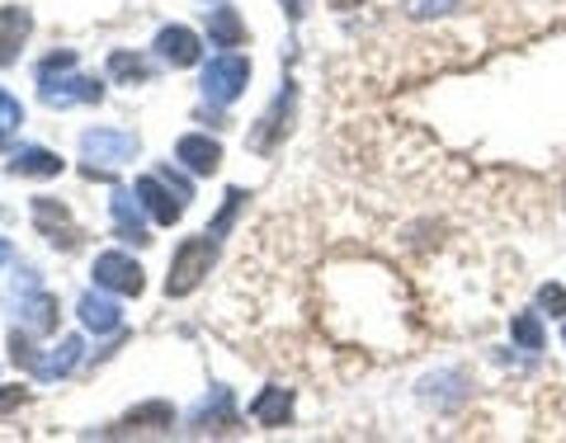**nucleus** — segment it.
Here are the masks:
<instances>
[{"mask_svg": "<svg viewBox=\"0 0 566 443\" xmlns=\"http://www.w3.org/2000/svg\"><path fill=\"white\" fill-rule=\"evenodd\" d=\"M76 71V52H57L39 66V91L43 104L52 109H66V104H99L104 99V85L95 76H71Z\"/></svg>", "mask_w": 566, "mask_h": 443, "instance_id": "f257e3e1", "label": "nucleus"}, {"mask_svg": "<svg viewBox=\"0 0 566 443\" xmlns=\"http://www.w3.org/2000/svg\"><path fill=\"white\" fill-rule=\"evenodd\" d=\"M81 156H85V175H99V180H109L118 166H128L137 156V137L133 133H118V128H95L81 137Z\"/></svg>", "mask_w": 566, "mask_h": 443, "instance_id": "f03ea898", "label": "nucleus"}, {"mask_svg": "<svg viewBox=\"0 0 566 443\" xmlns=\"http://www.w3.org/2000/svg\"><path fill=\"white\" fill-rule=\"evenodd\" d=\"M212 245H218V241H212L208 232L180 241V251H175V260H170V278H166V293H170V297H189V293L208 278L212 255H218Z\"/></svg>", "mask_w": 566, "mask_h": 443, "instance_id": "7ed1b4c3", "label": "nucleus"}, {"mask_svg": "<svg viewBox=\"0 0 566 443\" xmlns=\"http://www.w3.org/2000/svg\"><path fill=\"white\" fill-rule=\"evenodd\" d=\"M245 81H251V62L241 52H222V57H212L203 66V95L212 104H232L245 91Z\"/></svg>", "mask_w": 566, "mask_h": 443, "instance_id": "20e7f679", "label": "nucleus"}, {"mask_svg": "<svg viewBox=\"0 0 566 443\" xmlns=\"http://www.w3.org/2000/svg\"><path fill=\"white\" fill-rule=\"evenodd\" d=\"M137 199H142V208L151 212V222H161V226H175L185 218V199L175 189H166L161 175H142V180H137Z\"/></svg>", "mask_w": 566, "mask_h": 443, "instance_id": "39448f33", "label": "nucleus"}, {"mask_svg": "<svg viewBox=\"0 0 566 443\" xmlns=\"http://www.w3.org/2000/svg\"><path fill=\"white\" fill-rule=\"evenodd\" d=\"M95 283L99 288H109V293H123V297H137L142 293V270L128 260V255H118V251H104L95 260Z\"/></svg>", "mask_w": 566, "mask_h": 443, "instance_id": "423d86ee", "label": "nucleus"}, {"mask_svg": "<svg viewBox=\"0 0 566 443\" xmlns=\"http://www.w3.org/2000/svg\"><path fill=\"white\" fill-rule=\"evenodd\" d=\"M33 222H39L43 236H52L57 245H66V251L81 241V226L71 222V212H66L57 199H33Z\"/></svg>", "mask_w": 566, "mask_h": 443, "instance_id": "0eeeda50", "label": "nucleus"}, {"mask_svg": "<svg viewBox=\"0 0 566 443\" xmlns=\"http://www.w3.org/2000/svg\"><path fill=\"white\" fill-rule=\"evenodd\" d=\"M199 33H189L185 24H166L161 33H156V57L170 62V66H193L199 62Z\"/></svg>", "mask_w": 566, "mask_h": 443, "instance_id": "6e6552de", "label": "nucleus"}, {"mask_svg": "<svg viewBox=\"0 0 566 443\" xmlns=\"http://www.w3.org/2000/svg\"><path fill=\"white\" fill-rule=\"evenodd\" d=\"M109 212H114V226H118V236L123 241H133V245H147V222H142V199L133 189H114V199H109Z\"/></svg>", "mask_w": 566, "mask_h": 443, "instance_id": "1a4fd4ad", "label": "nucleus"}, {"mask_svg": "<svg viewBox=\"0 0 566 443\" xmlns=\"http://www.w3.org/2000/svg\"><path fill=\"white\" fill-rule=\"evenodd\" d=\"M175 156H180V166H189L193 175H212L222 166V147L203 133H189V137L175 141Z\"/></svg>", "mask_w": 566, "mask_h": 443, "instance_id": "9d476101", "label": "nucleus"}, {"mask_svg": "<svg viewBox=\"0 0 566 443\" xmlns=\"http://www.w3.org/2000/svg\"><path fill=\"white\" fill-rule=\"evenodd\" d=\"M29 33H33L29 10H20V6H6V10H0V66L14 62V52L24 48Z\"/></svg>", "mask_w": 566, "mask_h": 443, "instance_id": "9b49d317", "label": "nucleus"}, {"mask_svg": "<svg viewBox=\"0 0 566 443\" xmlns=\"http://www.w3.org/2000/svg\"><path fill=\"white\" fill-rule=\"evenodd\" d=\"M81 326L95 330V335H114V330L123 326V312H118L104 293H85V297H81Z\"/></svg>", "mask_w": 566, "mask_h": 443, "instance_id": "f8f14e48", "label": "nucleus"}, {"mask_svg": "<svg viewBox=\"0 0 566 443\" xmlns=\"http://www.w3.org/2000/svg\"><path fill=\"white\" fill-rule=\"evenodd\" d=\"M62 156L57 151H43V147H24L20 156H14V175H24V180H57L62 175Z\"/></svg>", "mask_w": 566, "mask_h": 443, "instance_id": "ddd939ff", "label": "nucleus"}, {"mask_svg": "<svg viewBox=\"0 0 566 443\" xmlns=\"http://www.w3.org/2000/svg\"><path fill=\"white\" fill-rule=\"evenodd\" d=\"M81 354H85L81 335H66V340H62V349L52 354V359H39V363H33V378H43V382H52V378H66L71 368L81 363Z\"/></svg>", "mask_w": 566, "mask_h": 443, "instance_id": "4468645a", "label": "nucleus"}, {"mask_svg": "<svg viewBox=\"0 0 566 443\" xmlns=\"http://www.w3.org/2000/svg\"><path fill=\"white\" fill-rule=\"evenodd\" d=\"M251 415L260 424H283V420H293V392H283V387H264V392L255 397L251 405Z\"/></svg>", "mask_w": 566, "mask_h": 443, "instance_id": "2eb2a0df", "label": "nucleus"}, {"mask_svg": "<svg viewBox=\"0 0 566 443\" xmlns=\"http://www.w3.org/2000/svg\"><path fill=\"white\" fill-rule=\"evenodd\" d=\"M208 39L218 43V48H237V43H245V24L237 20V10H232V6L208 10Z\"/></svg>", "mask_w": 566, "mask_h": 443, "instance_id": "dca6fc26", "label": "nucleus"}, {"mask_svg": "<svg viewBox=\"0 0 566 443\" xmlns=\"http://www.w3.org/2000/svg\"><path fill=\"white\" fill-rule=\"evenodd\" d=\"M147 424H156V430H170L175 424V411L166 401H147V405H137V411H128L123 415V424H118V434H133V430H147Z\"/></svg>", "mask_w": 566, "mask_h": 443, "instance_id": "f3484780", "label": "nucleus"}, {"mask_svg": "<svg viewBox=\"0 0 566 443\" xmlns=\"http://www.w3.org/2000/svg\"><path fill=\"white\" fill-rule=\"evenodd\" d=\"M20 316H24V326H29L33 335H52V330H57V297L33 293Z\"/></svg>", "mask_w": 566, "mask_h": 443, "instance_id": "a211bd4d", "label": "nucleus"}, {"mask_svg": "<svg viewBox=\"0 0 566 443\" xmlns=\"http://www.w3.org/2000/svg\"><path fill=\"white\" fill-rule=\"evenodd\" d=\"M232 397H227V392H212V405L203 401L199 405V411H193V430H232Z\"/></svg>", "mask_w": 566, "mask_h": 443, "instance_id": "6ab92c4d", "label": "nucleus"}, {"mask_svg": "<svg viewBox=\"0 0 566 443\" xmlns=\"http://www.w3.org/2000/svg\"><path fill=\"white\" fill-rule=\"evenodd\" d=\"M24 123V104L14 99L10 91H0V151L10 147V137H14V128Z\"/></svg>", "mask_w": 566, "mask_h": 443, "instance_id": "aec40b11", "label": "nucleus"}, {"mask_svg": "<svg viewBox=\"0 0 566 443\" xmlns=\"http://www.w3.org/2000/svg\"><path fill=\"white\" fill-rule=\"evenodd\" d=\"M109 71H114L118 81H147V76H151L147 62H142L137 52H114V57H109Z\"/></svg>", "mask_w": 566, "mask_h": 443, "instance_id": "412c9836", "label": "nucleus"}, {"mask_svg": "<svg viewBox=\"0 0 566 443\" xmlns=\"http://www.w3.org/2000/svg\"><path fill=\"white\" fill-rule=\"evenodd\" d=\"M510 335H515L524 349H543V326H538V316H528V312H520L515 321H510Z\"/></svg>", "mask_w": 566, "mask_h": 443, "instance_id": "4be33fe9", "label": "nucleus"}, {"mask_svg": "<svg viewBox=\"0 0 566 443\" xmlns=\"http://www.w3.org/2000/svg\"><path fill=\"white\" fill-rule=\"evenodd\" d=\"M241 203H245V193H241V189H227V199H222L218 222L208 226V236H212V241H222V232H227V226H232V218H237V208H241Z\"/></svg>", "mask_w": 566, "mask_h": 443, "instance_id": "5701e85b", "label": "nucleus"}, {"mask_svg": "<svg viewBox=\"0 0 566 443\" xmlns=\"http://www.w3.org/2000/svg\"><path fill=\"white\" fill-rule=\"evenodd\" d=\"M458 0H406V14H416V20H434V14H449Z\"/></svg>", "mask_w": 566, "mask_h": 443, "instance_id": "b1692460", "label": "nucleus"}, {"mask_svg": "<svg viewBox=\"0 0 566 443\" xmlns=\"http://www.w3.org/2000/svg\"><path fill=\"white\" fill-rule=\"evenodd\" d=\"M538 307L553 312V316H566V288H562V283H543V288H538Z\"/></svg>", "mask_w": 566, "mask_h": 443, "instance_id": "393cba45", "label": "nucleus"}, {"mask_svg": "<svg viewBox=\"0 0 566 443\" xmlns=\"http://www.w3.org/2000/svg\"><path fill=\"white\" fill-rule=\"evenodd\" d=\"M14 405H24V387H0V415L14 411Z\"/></svg>", "mask_w": 566, "mask_h": 443, "instance_id": "a878e982", "label": "nucleus"}, {"mask_svg": "<svg viewBox=\"0 0 566 443\" xmlns=\"http://www.w3.org/2000/svg\"><path fill=\"white\" fill-rule=\"evenodd\" d=\"M283 14H289V20H303V14H307V0H283Z\"/></svg>", "mask_w": 566, "mask_h": 443, "instance_id": "bb28decb", "label": "nucleus"}, {"mask_svg": "<svg viewBox=\"0 0 566 443\" xmlns=\"http://www.w3.org/2000/svg\"><path fill=\"white\" fill-rule=\"evenodd\" d=\"M331 6H335V10H354V6H359V0H331Z\"/></svg>", "mask_w": 566, "mask_h": 443, "instance_id": "cd10ccee", "label": "nucleus"}, {"mask_svg": "<svg viewBox=\"0 0 566 443\" xmlns=\"http://www.w3.org/2000/svg\"><path fill=\"white\" fill-rule=\"evenodd\" d=\"M6 260H10V241H6V236H0V264H6Z\"/></svg>", "mask_w": 566, "mask_h": 443, "instance_id": "c85d7f7f", "label": "nucleus"}]
</instances>
